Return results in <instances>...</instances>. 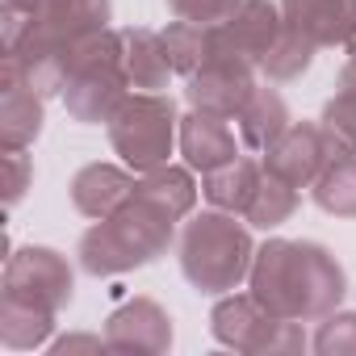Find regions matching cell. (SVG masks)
Segmentation results:
<instances>
[{
	"mask_svg": "<svg viewBox=\"0 0 356 356\" xmlns=\"http://www.w3.org/2000/svg\"><path fill=\"white\" fill-rule=\"evenodd\" d=\"M248 289L281 318L318 323L348 298V273L331 248L314 239H281L268 235L256 243V260L248 273Z\"/></svg>",
	"mask_w": 356,
	"mask_h": 356,
	"instance_id": "cell-1",
	"label": "cell"
},
{
	"mask_svg": "<svg viewBox=\"0 0 356 356\" xmlns=\"http://www.w3.org/2000/svg\"><path fill=\"white\" fill-rule=\"evenodd\" d=\"M172 243H176V218L134 193L126 206H118L109 218H97L80 235L76 260L88 277H122L155 264Z\"/></svg>",
	"mask_w": 356,
	"mask_h": 356,
	"instance_id": "cell-2",
	"label": "cell"
},
{
	"mask_svg": "<svg viewBox=\"0 0 356 356\" xmlns=\"http://www.w3.org/2000/svg\"><path fill=\"white\" fill-rule=\"evenodd\" d=\"M176 260H181V273L197 293L222 298L239 289L252 273V260H256L252 227L239 214H227L214 206L193 210L181 235H176Z\"/></svg>",
	"mask_w": 356,
	"mask_h": 356,
	"instance_id": "cell-3",
	"label": "cell"
},
{
	"mask_svg": "<svg viewBox=\"0 0 356 356\" xmlns=\"http://www.w3.org/2000/svg\"><path fill=\"white\" fill-rule=\"evenodd\" d=\"M126 92H130V76H126L122 30L105 26V30L80 38L67 59V84H63L67 113L84 126H105Z\"/></svg>",
	"mask_w": 356,
	"mask_h": 356,
	"instance_id": "cell-4",
	"label": "cell"
},
{
	"mask_svg": "<svg viewBox=\"0 0 356 356\" xmlns=\"http://www.w3.org/2000/svg\"><path fill=\"white\" fill-rule=\"evenodd\" d=\"M105 134H109V147L118 151V159L143 176V172L172 163L176 134H181V113H176V101L168 92L130 88L122 97V105L113 109V118L105 122Z\"/></svg>",
	"mask_w": 356,
	"mask_h": 356,
	"instance_id": "cell-5",
	"label": "cell"
},
{
	"mask_svg": "<svg viewBox=\"0 0 356 356\" xmlns=\"http://www.w3.org/2000/svg\"><path fill=\"white\" fill-rule=\"evenodd\" d=\"M210 335L222 348L248 352V356H293L310 348V335L298 318H281L273 314L264 302H256V293H222L210 310Z\"/></svg>",
	"mask_w": 356,
	"mask_h": 356,
	"instance_id": "cell-6",
	"label": "cell"
},
{
	"mask_svg": "<svg viewBox=\"0 0 356 356\" xmlns=\"http://www.w3.org/2000/svg\"><path fill=\"white\" fill-rule=\"evenodd\" d=\"M0 293L5 298H22L47 310H63L76 293V273L67 264L63 252L42 248V243H26L17 252H9L5 260V277H0Z\"/></svg>",
	"mask_w": 356,
	"mask_h": 356,
	"instance_id": "cell-7",
	"label": "cell"
},
{
	"mask_svg": "<svg viewBox=\"0 0 356 356\" xmlns=\"http://www.w3.org/2000/svg\"><path fill=\"white\" fill-rule=\"evenodd\" d=\"M281 30H285V17L277 0H243L227 22L210 26V59H227V63H243L260 72Z\"/></svg>",
	"mask_w": 356,
	"mask_h": 356,
	"instance_id": "cell-8",
	"label": "cell"
},
{
	"mask_svg": "<svg viewBox=\"0 0 356 356\" xmlns=\"http://www.w3.org/2000/svg\"><path fill=\"white\" fill-rule=\"evenodd\" d=\"M260 159H264V172L281 176L285 185L310 189L323 176V168L335 159V151H331V143H327V134H323L318 122H289L285 134Z\"/></svg>",
	"mask_w": 356,
	"mask_h": 356,
	"instance_id": "cell-9",
	"label": "cell"
},
{
	"mask_svg": "<svg viewBox=\"0 0 356 356\" xmlns=\"http://www.w3.org/2000/svg\"><path fill=\"white\" fill-rule=\"evenodd\" d=\"M105 343H109V352L159 356L172 348V314L147 293L126 298L122 306H113L105 314Z\"/></svg>",
	"mask_w": 356,
	"mask_h": 356,
	"instance_id": "cell-10",
	"label": "cell"
},
{
	"mask_svg": "<svg viewBox=\"0 0 356 356\" xmlns=\"http://www.w3.org/2000/svg\"><path fill=\"white\" fill-rule=\"evenodd\" d=\"M256 67L243 63H227V59H206L189 80H185V101L189 109H206L218 118H239V109L248 105V97L256 92Z\"/></svg>",
	"mask_w": 356,
	"mask_h": 356,
	"instance_id": "cell-11",
	"label": "cell"
},
{
	"mask_svg": "<svg viewBox=\"0 0 356 356\" xmlns=\"http://www.w3.org/2000/svg\"><path fill=\"white\" fill-rule=\"evenodd\" d=\"M47 126V97L34 92L22 72L0 59V151H26Z\"/></svg>",
	"mask_w": 356,
	"mask_h": 356,
	"instance_id": "cell-12",
	"label": "cell"
},
{
	"mask_svg": "<svg viewBox=\"0 0 356 356\" xmlns=\"http://www.w3.org/2000/svg\"><path fill=\"white\" fill-rule=\"evenodd\" d=\"M134 189H138V172L126 163H84L67 185L76 214H84L92 222L109 218L118 206H126L134 197Z\"/></svg>",
	"mask_w": 356,
	"mask_h": 356,
	"instance_id": "cell-13",
	"label": "cell"
},
{
	"mask_svg": "<svg viewBox=\"0 0 356 356\" xmlns=\"http://www.w3.org/2000/svg\"><path fill=\"white\" fill-rule=\"evenodd\" d=\"M176 147H181L185 163L193 172H214L222 163H231L239 155V130H231V118L206 113V109H189L181 118V134H176Z\"/></svg>",
	"mask_w": 356,
	"mask_h": 356,
	"instance_id": "cell-14",
	"label": "cell"
},
{
	"mask_svg": "<svg viewBox=\"0 0 356 356\" xmlns=\"http://www.w3.org/2000/svg\"><path fill=\"white\" fill-rule=\"evenodd\" d=\"M281 17L318 51L348 47V38L356 34V0H281Z\"/></svg>",
	"mask_w": 356,
	"mask_h": 356,
	"instance_id": "cell-15",
	"label": "cell"
},
{
	"mask_svg": "<svg viewBox=\"0 0 356 356\" xmlns=\"http://www.w3.org/2000/svg\"><path fill=\"white\" fill-rule=\"evenodd\" d=\"M109 22H113V0H38V17L30 30H42L63 47H76L80 38L105 30Z\"/></svg>",
	"mask_w": 356,
	"mask_h": 356,
	"instance_id": "cell-16",
	"label": "cell"
},
{
	"mask_svg": "<svg viewBox=\"0 0 356 356\" xmlns=\"http://www.w3.org/2000/svg\"><path fill=\"white\" fill-rule=\"evenodd\" d=\"M260 181H264V159L235 155L231 163H222V168H214V172L202 176V197H206V206L243 218V210L252 206Z\"/></svg>",
	"mask_w": 356,
	"mask_h": 356,
	"instance_id": "cell-17",
	"label": "cell"
},
{
	"mask_svg": "<svg viewBox=\"0 0 356 356\" xmlns=\"http://www.w3.org/2000/svg\"><path fill=\"white\" fill-rule=\"evenodd\" d=\"M122 42H126V76H130V88H138V92H168V84H172L176 72H172L163 34L159 30H147V26H130V30H122Z\"/></svg>",
	"mask_w": 356,
	"mask_h": 356,
	"instance_id": "cell-18",
	"label": "cell"
},
{
	"mask_svg": "<svg viewBox=\"0 0 356 356\" xmlns=\"http://www.w3.org/2000/svg\"><path fill=\"white\" fill-rule=\"evenodd\" d=\"M289 122H293V118H289L285 97H281L277 88H268V84H256V92L248 97V105H243L239 118H235V130H239V143H243L248 151L264 155V151L285 134Z\"/></svg>",
	"mask_w": 356,
	"mask_h": 356,
	"instance_id": "cell-19",
	"label": "cell"
},
{
	"mask_svg": "<svg viewBox=\"0 0 356 356\" xmlns=\"http://www.w3.org/2000/svg\"><path fill=\"white\" fill-rule=\"evenodd\" d=\"M138 197L155 202L163 214H172L176 222H185L193 210H197V197H202V185L189 163H163L155 172H143L138 176Z\"/></svg>",
	"mask_w": 356,
	"mask_h": 356,
	"instance_id": "cell-20",
	"label": "cell"
},
{
	"mask_svg": "<svg viewBox=\"0 0 356 356\" xmlns=\"http://www.w3.org/2000/svg\"><path fill=\"white\" fill-rule=\"evenodd\" d=\"M55 310L22 302V298H5L0 293V343L9 352H34V348H51L55 339Z\"/></svg>",
	"mask_w": 356,
	"mask_h": 356,
	"instance_id": "cell-21",
	"label": "cell"
},
{
	"mask_svg": "<svg viewBox=\"0 0 356 356\" xmlns=\"http://www.w3.org/2000/svg\"><path fill=\"white\" fill-rule=\"evenodd\" d=\"M310 197L331 218H356V155H335L310 185Z\"/></svg>",
	"mask_w": 356,
	"mask_h": 356,
	"instance_id": "cell-22",
	"label": "cell"
},
{
	"mask_svg": "<svg viewBox=\"0 0 356 356\" xmlns=\"http://www.w3.org/2000/svg\"><path fill=\"white\" fill-rule=\"evenodd\" d=\"M298 202H302V189L285 185L281 176H273V172H264V181H260L252 206L243 210V222H248L252 231H264V235H268V231L285 227V222L298 214Z\"/></svg>",
	"mask_w": 356,
	"mask_h": 356,
	"instance_id": "cell-23",
	"label": "cell"
},
{
	"mask_svg": "<svg viewBox=\"0 0 356 356\" xmlns=\"http://www.w3.org/2000/svg\"><path fill=\"white\" fill-rule=\"evenodd\" d=\"M314 42L310 38H302L298 30H281L277 34V42L268 47V55H264V63H260V72L268 76V84H289V80H302L306 72H310V63H314Z\"/></svg>",
	"mask_w": 356,
	"mask_h": 356,
	"instance_id": "cell-24",
	"label": "cell"
},
{
	"mask_svg": "<svg viewBox=\"0 0 356 356\" xmlns=\"http://www.w3.org/2000/svg\"><path fill=\"white\" fill-rule=\"evenodd\" d=\"M163 47H168V59H172V72L176 76H193L206 59H210V26H197V22H168L163 30Z\"/></svg>",
	"mask_w": 356,
	"mask_h": 356,
	"instance_id": "cell-25",
	"label": "cell"
},
{
	"mask_svg": "<svg viewBox=\"0 0 356 356\" xmlns=\"http://www.w3.org/2000/svg\"><path fill=\"white\" fill-rule=\"evenodd\" d=\"M318 126H323L335 155H356V88L339 84L327 97V105L318 113Z\"/></svg>",
	"mask_w": 356,
	"mask_h": 356,
	"instance_id": "cell-26",
	"label": "cell"
},
{
	"mask_svg": "<svg viewBox=\"0 0 356 356\" xmlns=\"http://www.w3.org/2000/svg\"><path fill=\"white\" fill-rule=\"evenodd\" d=\"M310 348L318 356H356V310H331L318 318Z\"/></svg>",
	"mask_w": 356,
	"mask_h": 356,
	"instance_id": "cell-27",
	"label": "cell"
},
{
	"mask_svg": "<svg viewBox=\"0 0 356 356\" xmlns=\"http://www.w3.org/2000/svg\"><path fill=\"white\" fill-rule=\"evenodd\" d=\"M0 168H5V210H13L34 185V159L26 151H0Z\"/></svg>",
	"mask_w": 356,
	"mask_h": 356,
	"instance_id": "cell-28",
	"label": "cell"
},
{
	"mask_svg": "<svg viewBox=\"0 0 356 356\" xmlns=\"http://www.w3.org/2000/svg\"><path fill=\"white\" fill-rule=\"evenodd\" d=\"M239 5H243V0H168L172 17L197 22V26H218V22H227Z\"/></svg>",
	"mask_w": 356,
	"mask_h": 356,
	"instance_id": "cell-29",
	"label": "cell"
},
{
	"mask_svg": "<svg viewBox=\"0 0 356 356\" xmlns=\"http://www.w3.org/2000/svg\"><path fill=\"white\" fill-rule=\"evenodd\" d=\"M51 352L55 356H72V352H109L105 335H88V331H72L63 339H51Z\"/></svg>",
	"mask_w": 356,
	"mask_h": 356,
	"instance_id": "cell-30",
	"label": "cell"
},
{
	"mask_svg": "<svg viewBox=\"0 0 356 356\" xmlns=\"http://www.w3.org/2000/svg\"><path fill=\"white\" fill-rule=\"evenodd\" d=\"M339 84H348V88H356V63H352V59L343 63V72H339Z\"/></svg>",
	"mask_w": 356,
	"mask_h": 356,
	"instance_id": "cell-31",
	"label": "cell"
},
{
	"mask_svg": "<svg viewBox=\"0 0 356 356\" xmlns=\"http://www.w3.org/2000/svg\"><path fill=\"white\" fill-rule=\"evenodd\" d=\"M343 51H348V59H352V63H356V34H352V38H348V47H343Z\"/></svg>",
	"mask_w": 356,
	"mask_h": 356,
	"instance_id": "cell-32",
	"label": "cell"
}]
</instances>
